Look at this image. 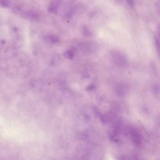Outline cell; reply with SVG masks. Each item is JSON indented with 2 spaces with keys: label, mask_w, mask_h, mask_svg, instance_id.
Returning <instances> with one entry per match:
<instances>
[{
  "label": "cell",
  "mask_w": 160,
  "mask_h": 160,
  "mask_svg": "<svg viewBox=\"0 0 160 160\" xmlns=\"http://www.w3.org/2000/svg\"><path fill=\"white\" fill-rule=\"evenodd\" d=\"M128 5L132 9L134 7V0H126Z\"/></svg>",
  "instance_id": "11"
},
{
  "label": "cell",
  "mask_w": 160,
  "mask_h": 160,
  "mask_svg": "<svg viewBox=\"0 0 160 160\" xmlns=\"http://www.w3.org/2000/svg\"><path fill=\"white\" fill-rule=\"evenodd\" d=\"M82 32L83 35L86 37H91V36H93V33L91 30H90L89 28L87 27H86V26H85L82 28Z\"/></svg>",
  "instance_id": "7"
},
{
  "label": "cell",
  "mask_w": 160,
  "mask_h": 160,
  "mask_svg": "<svg viewBox=\"0 0 160 160\" xmlns=\"http://www.w3.org/2000/svg\"><path fill=\"white\" fill-rule=\"evenodd\" d=\"M9 2L7 0H0V7L6 8L9 6Z\"/></svg>",
  "instance_id": "9"
},
{
  "label": "cell",
  "mask_w": 160,
  "mask_h": 160,
  "mask_svg": "<svg viewBox=\"0 0 160 160\" xmlns=\"http://www.w3.org/2000/svg\"><path fill=\"white\" fill-rule=\"evenodd\" d=\"M117 5H121L122 4V0H112Z\"/></svg>",
  "instance_id": "13"
},
{
  "label": "cell",
  "mask_w": 160,
  "mask_h": 160,
  "mask_svg": "<svg viewBox=\"0 0 160 160\" xmlns=\"http://www.w3.org/2000/svg\"><path fill=\"white\" fill-rule=\"evenodd\" d=\"M80 46L83 48L84 49L89 51H93L97 49L98 45L97 43L94 42H85L81 43Z\"/></svg>",
  "instance_id": "4"
},
{
  "label": "cell",
  "mask_w": 160,
  "mask_h": 160,
  "mask_svg": "<svg viewBox=\"0 0 160 160\" xmlns=\"http://www.w3.org/2000/svg\"><path fill=\"white\" fill-rule=\"evenodd\" d=\"M7 52L8 54L9 55L13 56L15 55V49H14V47H10L7 49Z\"/></svg>",
  "instance_id": "10"
},
{
  "label": "cell",
  "mask_w": 160,
  "mask_h": 160,
  "mask_svg": "<svg viewBox=\"0 0 160 160\" xmlns=\"http://www.w3.org/2000/svg\"><path fill=\"white\" fill-rule=\"evenodd\" d=\"M112 58L115 62L119 64H124L126 62L125 55L120 51L114 50L111 52Z\"/></svg>",
  "instance_id": "2"
},
{
  "label": "cell",
  "mask_w": 160,
  "mask_h": 160,
  "mask_svg": "<svg viewBox=\"0 0 160 160\" xmlns=\"http://www.w3.org/2000/svg\"><path fill=\"white\" fill-rule=\"evenodd\" d=\"M21 14L24 18L29 19L31 21H37L40 18L39 15L37 12L33 11H24L21 12Z\"/></svg>",
  "instance_id": "3"
},
{
  "label": "cell",
  "mask_w": 160,
  "mask_h": 160,
  "mask_svg": "<svg viewBox=\"0 0 160 160\" xmlns=\"http://www.w3.org/2000/svg\"><path fill=\"white\" fill-rule=\"evenodd\" d=\"M155 42L156 49H157V50H158V52H159V47H160V46H159V39L156 37L155 38Z\"/></svg>",
  "instance_id": "12"
},
{
  "label": "cell",
  "mask_w": 160,
  "mask_h": 160,
  "mask_svg": "<svg viewBox=\"0 0 160 160\" xmlns=\"http://www.w3.org/2000/svg\"><path fill=\"white\" fill-rule=\"evenodd\" d=\"M58 1H54L50 3L49 5V12L52 14H56L58 11Z\"/></svg>",
  "instance_id": "5"
},
{
  "label": "cell",
  "mask_w": 160,
  "mask_h": 160,
  "mask_svg": "<svg viewBox=\"0 0 160 160\" xmlns=\"http://www.w3.org/2000/svg\"><path fill=\"white\" fill-rule=\"evenodd\" d=\"M64 56L69 59H72L74 56V52L71 49V50H67L64 53Z\"/></svg>",
  "instance_id": "8"
},
{
  "label": "cell",
  "mask_w": 160,
  "mask_h": 160,
  "mask_svg": "<svg viewBox=\"0 0 160 160\" xmlns=\"http://www.w3.org/2000/svg\"><path fill=\"white\" fill-rule=\"evenodd\" d=\"M86 11V8L85 5L82 4H78L75 6L70 11L67 13L66 16L67 17H71L72 16H79L82 15Z\"/></svg>",
  "instance_id": "1"
},
{
  "label": "cell",
  "mask_w": 160,
  "mask_h": 160,
  "mask_svg": "<svg viewBox=\"0 0 160 160\" xmlns=\"http://www.w3.org/2000/svg\"><path fill=\"white\" fill-rule=\"evenodd\" d=\"M45 39L48 42L52 44H56L59 42V38L58 37L53 34H49L45 36Z\"/></svg>",
  "instance_id": "6"
}]
</instances>
